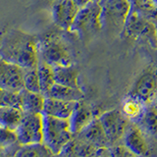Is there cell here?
<instances>
[{"mask_svg":"<svg viewBox=\"0 0 157 157\" xmlns=\"http://www.w3.org/2000/svg\"><path fill=\"white\" fill-rule=\"evenodd\" d=\"M154 23H155V26H156V33H157V20H156Z\"/></svg>","mask_w":157,"mask_h":157,"instance_id":"d6a6232c","label":"cell"},{"mask_svg":"<svg viewBox=\"0 0 157 157\" xmlns=\"http://www.w3.org/2000/svg\"><path fill=\"white\" fill-rule=\"evenodd\" d=\"M37 73L39 78V83H40L41 93L44 96H46L48 91L50 90V88L54 86V83H56L54 67L38 59Z\"/></svg>","mask_w":157,"mask_h":157,"instance_id":"603a6c76","label":"cell"},{"mask_svg":"<svg viewBox=\"0 0 157 157\" xmlns=\"http://www.w3.org/2000/svg\"><path fill=\"white\" fill-rule=\"evenodd\" d=\"M48 32L41 36H37L38 59L52 67L68 66L74 64L73 52L70 44L60 32Z\"/></svg>","mask_w":157,"mask_h":157,"instance_id":"7a4b0ae2","label":"cell"},{"mask_svg":"<svg viewBox=\"0 0 157 157\" xmlns=\"http://www.w3.org/2000/svg\"><path fill=\"white\" fill-rule=\"evenodd\" d=\"M101 149H97L77 136L68 142L61 153L66 157H96Z\"/></svg>","mask_w":157,"mask_h":157,"instance_id":"2e32d148","label":"cell"},{"mask_svg":"<svg viewBox=\"0 0 157 157\" xmlns=\"http://www.w3.org/2000/svg\"><path fill=\"white\" fill-rule=\"evenodd\" d=\"M96 157H111L110 153H109V150L108 148H103L99 151V153L97 154Z\"/></svg>","mask_w":157,"mask_h":157,"instance_id":"4dcf8cb0","label":"cell"},{"mask_svg":"<svg viewBox=\"0 0 157 157\" xmlns=\"http://www.w3.org/2000/svg\"><path fill=\"white\" fill-rule=\"evenodd\" d=\"M155 103H156V105H157V98H156V100H155Z\"/></svg>","mask_w":157,"mask_h":157,"instance_id":"836d02e7","label":"cell"},{"mask_svg":"<svg viewBox=\"0 0 157 157\" xmlns=\"http://www.w3.org/2000/svg\"><path fill=\"white\" fill-rule=\"evenodd\" d=\"M0 58L24 69L37 66V36L12 29L0 40Z\"/></svg>","mask_w":157,"mask_h":157,"instance_id":"6da1fadb","label":"cell"},{"mask_svg":"<svg viewBox=\"0 0 157 157\" xmlns=\"http://www.w3.org/2000/svg\"><path fill=\"white\" fill-rule=\"evenodd\" d=\"M108 150H109L111 157H137L123 142L109 146L108 147Z\"/></svg>","mask_w":157,"mask_h":157,"instance_id":"f1b7e54d","label":"cell"},{"mask_svg":"<svg viewBox=\"0 0 157 157\" xmlns=\"http://www.w3.org/2000/svg\"><path fill=\"white\" fill-rule=\"evenodd\" d=\"M24 88L33 92H41L38 73H37V66L33 68L25 69Z\"/></svg>","mask_w":157,"mask_h":157,"instance_id":"484cf974","label":"cell"},{"mask_svg":"<svg viewBox=\"0 0 157 157\" xmlns=\"http://www.w3.org/2000/svg\"><path fill=\"white\" fill-rule=\"evenodd\" d=\"M135 124L146 135L157 140V105L155 102L146 106L140 119Z\"/></svg>","mask_w":157,"mask_h":157,"instance_id":"ac0fdd59","label":"cell"},{"mask_svg":"<svg viewBox=\"0 0 157 157\" xmlns=\"http://www.w3.org/2000/svg\"><path fill=\"white\" fill-rule=\"evenodd\" d=\"M73 1L78 5V8L81 9V8L86 7V5L90 4V3L93 2V1H96V0H73Z\"/></svg>","mask_w":157,"mask_h":157,"instance_id":"f546056e","label":"cell"},{"mask_svg":"<svg viewBox=\"0 0 157 157\" xmlns=\"http://www.w3.org/2000/svg\"><path fill=\"white\" fill-rule=\"evenodd\" d=\"M128 94L135 96L146 105L157 98V61L145 66L132 82Z\"/></svg>","mask_w":157,"mask_h":157,"instance_id":"8992f818","label":"cell"},{"mask_svg":"<svg viewBox=\"0 0 157 157\" xmlns=\"http://www.w3.org/2000/svg\"><path fill=\"white\" fill-rule=\"evenodd\" d=\"M74 136H78L80 139L86 141L87 144H91L97 149L108 148L110 146L98 117H95L90 125L86 126L85 129H82L78 134Z\"/></svg>","mask_w":157,"mask_h":157,"instance_id":"4fadbf2b","label":"cell"},{"mask_svg":"<svg viewBox=\"0 0 157 157\" xmlns=\"http://www.w3.org/2000/svg\"><path fill=\"white\" fill-rule=\"evenodd\" d=\"M52 157H66L64 154H62V153H59V154H54Z\"/></svg>","mask_w":157,"mask_h":157,"instance_id":"1f68e13d","label":"cell"},{"mask_svg":"<svg viewBox=\"0 0 157 157\" xmlns=\"http://www.w3.org/2000/svg\"><path fill=\"white\" fill-rule=\"evenodd\" d=\"M0 106H12L21 108L20 91H11L0 88Z\"/></svg>","mask_w":157,"mask_h":157,"instance_id":"4316f807","label":"cell"},{"mask_svg":"<svg viewBox=\"0 0 157 157\" xmlns=\"http://www.w3.org/2000/svg\"><path fill=\"white\" fill-rule=\"evenodd\" d=\"M18 144L17 136L14 131L0 127V149H5Z\"/></svg>","mask_w":157,"mask_h":157,"instance_id":"83f0119b","label":"cell"},{"mask_svg":"<svg viewBox=\"0 0 157 157\" xmlns=\"http://www.w3.org/2000/svg\"><path fill=\"white\" fill-rule=\"evenodd\" d=\"M122 142L137 157H157V140L142 132L135 123L131 122Z\"/></svg>","mask_w":157,"mask_h":157,"instance_id":"ba28073f","label":"cell"},{"mask_svg":"<svg viewBox=\"0 0 157 157\" xmlns=\"http://www.w3.org/2000/svg\"><path fill=\"white\" fill-rule=\"evenodd\" d=\"M146 106L147 105L145 103L142 102L139 98L127 94V96L122 101L120 110L123 113V115L130 122L136 123L144 114Z\"/></svg>","mask_w":157,"mask_h":157,"instance_id":"d6986e66","label":"cell"},{"mask_svg":"<svg viewBox=\"0 0 157 157\" xmlns=\"http://www.w3.org/2000/svg\"><path fill=\"white\" fill-rule=\"evenodd\" d=\"M94 118L95 115L90 104L83 99L78 101L71 117L69 118L73 135L78 134L82 129L90 125Z\"/></svg>","mask_w":157,"mask_h":157,"instance_id":"5bb4252c","label":"cell"},{"mask_svg":"<svg viewBox=\"0 0 157 157\" xmlns=\"http://www.w3.org/2000/svg\"><path fill=\"white\" fill-rule=\"evenodd\" d=\"M80 8L73 0H54L51 5V17L54 26L69 32Z\"/></svg>","mask_w":157,"mask_h":157,"instance_id":"8fae6325","label":"cell"},{"mask_svg":"<svg viewBox=\"0 0 157 157\" xmlns=\"http://www.w3.org/2000/svg\"><path fill=\"white\" fill-rule=\"evenodd\" d=\"M122 36L132 40H144L149 45L157 49V33L155 23L140 16L131 10L125 25Z\"/></svg>","mask_w":157,"mask_h":157,"instance_id":"52a82bcc","label":"cell"},{"mask_svg":"<svg viewBox=\"0 0 157 157\" xmlns=\"http://www.w3.org/2000/svg\"><path fill=\"white\" fill-rule=\"evenodd\" d=\"M131 10L140 16L155 22L157 20V3L154 0H130Z\"/></svg>","mask_w":157,"mask_h":157,"instance_id":"cb8c5ba5","label":"cell"},{"mask_svg":"<svg viewBox=\"0 0 157 157\" xmlns=\"http://www.w3.org/2000/svg\"><path fill=\"white\" fill-rule=\"evenodd\" d=\"M154 1H155V2H156V3H157V0H154Z\"/></svg>","mask_w":157,"mask_h":157,"instance_id":"e575fe53","label":"cell"},{"mask_svg":"<svg viewBox=\"0 0 157 157\" xmlns=\"http://www.w3.org/2000/svg\"><path fill=\"white\" fill-rule=\"evenodd\" d=\"M43 116V136L42 144L51 150L53 154L61 153L68 142L73 139L69 119Z\"/></svg>","mask_w":157,"mask_h":157,"instance_id":"277c9868","label":"cell"},{"mask_svg":"<svg viewBox=\"0 0 157 157\" xmlns=\"http://www.w3.org/2000/svg\"><path fill=\"white\" fill-rule=\"evenodd\" d=\"M102 31L112 37L122 36L131 12L130 0H99Z\"/></svg>","mask_w":157,"mask_h":157,"instance_id":"3957f363","label":"cell"},{"mask_svg":"<svg viewBox=\"0 0 157 157\" xmlns=\"http://www.w3.org/2000/svg\"><path fill=\"white\" fill-rule=\"evenodd\" d=\"M54 74H55L56 83H60L63 86L81 88L78 78H80V71L74 64L68 66L54 67Z\"/></svg>","mask_w":157,"mask_h":157,"instance_id":"ffe728a7","label":"cell"},{"mask_svg":"<svg viewBox=\"0 0 157 157\" xmlns=\"http://www.w3.org/2000/svg\"><path fill=\"white\" fill-rule=\"evenodd\" d=\"M21 145L42 144L43 116L41 113H25L20 125L15 131Z\"/></svg>","mask_w":157,"mask_h":157,"instance_id":"9c48e42d","label":"cell"},{"mask_svg":"<svg viewBox=\"0 0 157 157\" xmlns=\"http://www.w3.org/2000/svg\"><path fill=\"white\" fill-rule=\"evenodd\" d=\"M77 102L65 101L52 97H45L42 114L60 118V119H69L74 109H75Z\"/></svg>","mask_w":157,"mask_h":157,"instance_id":"9a60e30c","label":"cell"},{"mask_svg":"<svg viewBox=\"0 0 157 157\" xmlns=\"http://www.w3.org/2000/svg\"><path fill=\"white\" fill-rule=\"evenodd\" d=\"M101 31V8L98 1H93L80 9L69 32L76 34L82 41L87 42Z\"/></svg>","mask_w":157,"mask_h":157,"instance_id":"5b68a950","label":"cell"},{"mask_svg":"<svg viewBox=\"0 0 157 157\" xmlns=\"http://www.w3.org/2000/svg\"><path fill=\"white\" fill-rule=\"evenodd\" d=\"M96 1H99V0H96Z\"/></svg>","mask_w":157,"mask_h":157,"instance_id":"8d00e7d4","label":"cell"},{"mask_svg":"<svg viewBox=\"0 0 157 157\" xmlns=\"http://www.w3.org/2000/svg\"><path fill=\"white\" fill-rule=\"evenodd\" d=\"M24 111L19 107L0 106V127L16 131L24 117Z\"/></svg>","mask_w":157,"mask_h":157,"instance_id":"44dd1931","label":"cell"},{"mask_svg":"<svg viewBox=\"0 0 157 157\" xmlns=\"http://www.w3.org/2000/svg\"><path fill=\"white\" fill-rule=\"evenodd\" d=\"M53 1H54V0H51V2H53Z\"/></svg>","mask_w":157,"mask_h":157,"instance_id":"d590c367","label":"cell"},{"mask_svg":"<svg viewBox=\"0 0 157 157\" xmlns=\"http://www.w3.org/2000/svg\"><path fill=\"white\" fill-rule=\"evenodd\" d=\"M25 69L0 58V88L21 91L24 88Z\"/></svg>","mask_w":157,"mask_h":157,"instance_id":"7c38bea8","label":"cell"},{"mask_svg":"<svg viewBox=\"0 0 157 157\" xmlns=\"http://www.w3.org/2000/svg\"><path fill=\"white\" fill-rule=\"evenodd\" d=\"M45 97H52L56 99H61L65 101H80L83 99L85 94L82 88L71 87L63 86L60 83H54V86L48 91Z\"/></svg>","mask_w":157,"mask_h":157,"instance_id":"7402d4cb","label":"cell"},{"mask_svg":"<svg viewBox=\"0 0 157 157\" xmlns=\"http://www.w3.org/2000/svg\"><path fill=\"white\" fill-rule=\"evenodd\" d=\"M109 144L114 145L123 141L126 131L131 122L123 115L120 109H113L106 111L98 117Z\"/></svg>","mask_w":157,"mask_h":157,"instance_id":"30bf717a","label":"cell"},{"mask_svg":"<svg viewBox=\"0 0 157 157\" xmlns=\"http://www.w3.org/2000/svg\"><path fill=\"white\" fill-rule=\"evenodd\" d=\"M21 109L24 113H41L43 112L45 96L41 92H33L23 88L20 91Z\"/></svg>","mask_w":157,"mask_h":157,"instance_id":"e0dca14e","label":"cell"},{"mask_svg":"<svg viewBox=\"0 0 157 157\" xmlns=\"http://www.w3.org/2000/svg\"><path fill=\"white\" fill-rule=\"evenodd\" d=\"M54 154L43 144L21 145L14 157H52Z\"/></svg>","mask_w":157,"mask_h":157,"instance_id":"d4e9b609","label":"cell"}]
</instances>
